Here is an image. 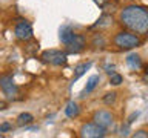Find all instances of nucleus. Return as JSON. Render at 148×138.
I'll return each mask as SVG.
<instances>
[{
    "instance_id": "obj_21",
    "label": "nucleus",
    "mask_w": 148,
    "mask_h": 138,
    "mask_svg": "<svg viewBox=\"0 0 148 138\" xmlns=\"http://www.w3.org/2000/svg\"><path fill=\"white\" fill-rule=\"evenodd\" d=\"M133 137H134V138H148V132H145V131H137V132L133 133Z\"/></svg>"
},
{
    "instance_id": "obj_16",
    "label": "nucleus",
    "mask_w": 148,
    "mask_h": 138,
    "mask_svg": "<svg viewBox=\"0 0 148 138\" xmlns=\"http://www.w3.org/2000/svg\"><path fill=\"white\" fill-rule=\"evenodd\" d=\"M91 45L96 46V48H103L106 45V40L102 34H94L92 35V40H91Z\"/></svg>"
},
{
    "instance_id": "obj_12",
    "label": "nucleus",
    "mask_w": 148,
    "mask_h": 138,
    "mask_svg": "<svg viewBox=\"0 0 148 138\" xmlns=\"http://www.w3.org/2000/svg\"><path fill=\"white\" fill-rule=\"evenodd\" d=\"M91 64H92L91 62H88V63H80V64H77V66L74 68V74H73V83H74V81H77L79 78H80V77L83 75V74H85V72L88 71V69L91 68Z\"/></svg>"
},
{
    "instance_id": "obj_2",
    "label": "nucleus",
    "mask_w": 148,
    "mask_h": 138,
    "mask_svg": "<svg viewBox=\"0 0 148 138\" xmlns=\"http://www.w3.org/2000/svg\"><path fill=\"white\" fill-rule=\"evenodd\" d=\"M113 43L117 46L119 49H123V51H130V49H134L137 46H140V39L134 34V32H128V31H120L114 35L113 39Z\"/></svg>"
},
{
    "instance_id": "obj_17",
    "label": "nucleus",
    "mask_w": 148,
    "mask_h": 138,
    "mask_svg": "<svg viewBox=\"0 0 148 138\" xmlns=\"http://www.w3.org/2000/svg\"><path fill=\"white\" fill-rule=\"evenodd\" d=\"M123 81V77L120 75V74H113V75L110 77V85H113V86H119L120 83Z\"/></svg>"
},
{
    "instance_id": "obj_4",
    "label": "nucleus",
    "mask_w": 148,
    "mask_h": 138,
    "mask_svg": "<svg viewBox=\"0 0 148 138\" xmlns=\"http://www.w3.org/2000/svg\"><path fill=\"white\" fill-rule=\"evenodd\" d=\"M14 35L20 41H29L34 37V31H32V25L28 20H18L14 26Z\"/></svg>"
},
{
    "instance_id": "obj_18",
    "label": "nucleus",
    "mask_w": 148,
    "mask_h": 138,
    "mask_svg": "<svg viewBox=\"0 0 148 138\" xmlns=\"http://www.w3.org/2000/svg\"><path fill=\"white\" fill-rule=\"evenodd\" d=\"M116 98H117V94H116V92H108V94L103 97V103L110 106L116 101Z\"/></svg>"
},
{
    "instance_id": "obj_23",
    "label": "nucleus",
    "mask_w": 148,
    "mask_h": 138,
    "mask_svg": "<svg viewBox=\"0 0 148 138\" xmlns=\"http://www.w3.org/2000/svg\"><path fill=\"white\" fill-rule=\"evenodd\" d=\"M137 117H139V112H134V114L131 115V117H130V118H128V123H130V124H131V123L134 121V118H137Z\"/></svg>"
},
{
    "instance_id": "obj_24",
    "label": "nucleus",
    "mask_w": 148,
    "mask_h": 138,
    "mask_svg": "<svg viewBox=\"0 0 148 138\" xmlns=\"http://www.w3.org/2000/svg\"><path fill=\"white\" fill-rule=\"evenodd\" d=\"M142 80H143V83H147V85H148V71H147L145 74H143V77H142Z\"/></svg>"
},
{
    "instance_id": "obj_15",
    "label": "nucleus",
    "mask_w": 148,
    "mask_h": 138,
    "mask_svg": "<svg viewBox=\"0 0 148 138\" xmlns=\"http://www.w3.org/2000/svg\"><path fill=\"white\" fill-rule=\"evenodd\" d=\"M111 22H113V18H111V16H108V14H103L99 20H97L94 25H92V28H106L111 25Z\"/></svg>"
},
{
    "instance_id": "obj_20",
    "label": "nucleus",
    "mask_w": 148,
    "mask_h": 138,
    "mask_svg": "<svg viewBox=\"0 0 148 138\" xmlns=\"http://www.w3.org/2000/svg\"><path fill=\"white\" fill-rule=\"evenodd\" d=\"M120 137H128L130 135V123L127 121L125 124H122V127H120Z\"/></svg>"
},
{
    "instance_id": "obj_9",
    "label": "nucleus",
    "mask_w": 148,
    "mask_h": 138,
    "mask_svg": "<svg viewBox=\"0 0 148 138\" xmlns=\"http://www.w3.org/2000/svg\"><path fill=\"white\" fill-rule=\"evenodd\" d=\"M74 31H73V28L71 26H68V25H63V26H60V29H59V39L60 41H62L63 45H68L69 41H71L74 39Z\"/></svg>"
},
{
    "instance_id": "obj_11",
    "label": "nucleus",
    "mask_w": 148,
    "mask_h": 138,
    "mask_svg": "<svg viewBox=\"0 0 148 138\" xmlns=\"http://www.w3.org/2000/svg\"><path fill=\"white\" fill-rule=\"evenodd\" d=\"M99 81H100V77H99V75H91L90 78H88L86 86H85V89H83V92H82V95H80V97H85L86 94L92 92V91L96 89V86L99 85Z\"/></svg>"
},
{
    "instance_id": "obj_1",
    "label": "nucleus",
    "mask_w": 148,
    "mask_h": 138,
    "mask_svg": "<svg viewBox=\"0 0 148 138\" xmlns=\"http://www.w3.org/2000/svg\"><path fill=\"white\" fill-rule=\"evenodd\" d=\"M120 23L134 34H148V9L139 5H128L119 14Z\"/></svg>"
},
{
    "instance_id": "obj_13",
    "label": "nucleus",
    "mask_w": 148,
    "mask_h": 138,
    "mask_svg": "<svg viewBox=\"0 0 148 138\" xmlns=\"http://www.w3.org/2000/svg\"><path fill=\"white\" fill-rule=\"evenodd\" d=\"M79 112H80V108H79V104L76 101H69L66 104V108H65V115H66L68 118H76Z\"/></svg>"
},
{
    "instance_id": "obj_22",
    "label": "nucleus",
    "mask_w": 148,
    "mask_h": 138,
    "mask_svg": "<svg viewBox=\"0 0 148 138\" xmlns=\"http://www.w3.org/2000/svg\"><path fill=\"white\" fill-rule=\"evenodd\" d=\"M114 69H116L114 64H106V66H105V71H106V74H110V75H113V74H114Z\"/></svg>"
},
{
    "instance_id": "obj_10",
    "label": "nucleus",
    "mask_w": 148,
    "mask_h": 138,
    "mask_svg": "<svg viewBox=\"0 0 148 138\" xmlns=\"http://www.w3.org/2000/svg\"><path fill=\"white\" fill-rule=\"evenodd\" d=\"M127 64H128V68L137 71V69L142 68V60H140V57H139L136 52H131V54L127 55Z\"/></svg>"
},
{
    "instance_id": "obj_7",
    "label": "nucleus",
    "mask_w": 148,
    "mask_h": 138,
    "mask_svg": "<svg viewBox=\"0 0 148 138\" xmlns=\"http://www.w3.org/2000/svg\"><path fill=\"white\" fill-rule=\"evenodd\" d=\"M85 46H86L85 35L76 34V35H74V39L69 41L68 45H65V51H66L68 54H79V52H82V51L85 49Z\"/></svg>"
},
{
    "instance_id": "obj_5",
    "label": "nucleus",
    "mask_w": 148,
    "mask_h": 138,
    "mask_svg": "<svg viewBox=\"0 0 148 138\" xmlns=\"http://www.w3.org/2000/svg\"><path fill=\"white\" fill-rule=\"evenodd\" d=\"M106 135V129L99 126L97 123H85L80 127V137L83 138H103Z\"/></svg>"
},
{
    "instance_id": "obj_3",
    "label": "nucleus",
    "mask_w": 148,
    "mask_h": 138,
    "mask_svg": "<svg viewBox=\"0 0 148 138\" xmlns=\"http://www.w3.org/2000/svg\"><path fill=\"white\" fill-rule=\"evenodd\" d=\"M42 62L53 66H65L68 62V52L66 51H59V49H46L40 55Z\"/></svg>"
},
{
    "instance_id": "obj_6",
    "label": "nucleus",
    "mask_w": 148,
    "mask_h": 138,
    "mask_svg": "<svg viewBox=\"0 0 148 138\" xmlns=\"http://www.w3.org/2000/svg\"><path fill=\"white\" fill-rule=\"evenodd\" d=\"M0 87H2L3 95L6 97L8 100L16 98V95L18 94V87L14 83L12 75H2L0 77Z\"/></svg>"
},
{
    "instance_id": "obj_14",
    "label": "nucleus",
    "mask_w": 148,
    "mask_h": 138,
    "mask_svg": "<svg viewBox=\"0 0 148 138\" xmlns=\"http://www.w3.org/2000/svg\"><path fill=\"white\" fill-rule=\"evenodd\" d=\"M32 121H34V117H32L29 112H23V114H20L17 117V126H22V127L31 124Z\"/></svg>"
},
{
    "instance_id": "obj_8",
    "label": "nucleus",
    "mask_w": 148,
    "mask_h": 138,
    "mask_svg": "<svg viewBox=\"0 0 148 138\" xmlns=\"http://www.w3.org/2000/svg\"><path fill=\"white\" fill-rule=\"evenodd\" d=\"M92 121L97 123L102 127H105V129H110L114 123V118H113V115H111V112H108V110H97V112H94V115H92Z\"/></svg>"
},
{
    "instance_id": "obj_19",
    "label": "nucleus",
    "mask_w": 148,
    "mask_h": 138,
    "mask_svg": "<svg viewBox=\"0 0 148 138\" xmlns=\"http://www.w3.org/2000/svg\"><path fill=\"white\" fill-rule=\"evenodd\" d=\"M14 129V126L11 123H8V121H3L2 124H0V133H6V132H11Z\"/></svg>"
}]
</instances>
